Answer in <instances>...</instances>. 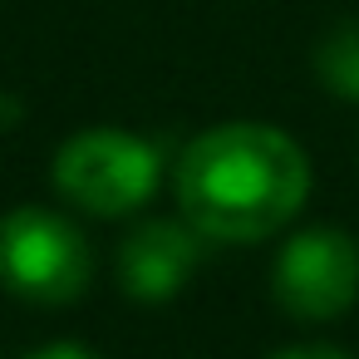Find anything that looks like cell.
I'll return each mask as SVG.
<instances>
[{"label":"cell","mask_w":359,"mask_h":359,"mask_svg":"<svg viewBox=\"0 0 359 359\" xmlns=\"http://www.w3.org/2000/svg\"><path fill=\"white\" fill-rule=\"evenodd\" d=\"M266 359H349V354H339V349H330V344H295V349H276V354H266Z\"/></svg>","instance_id":"cell-8"},{"label":"cell","mask_w":359,"mask_h":359,"mask_svg":"<svg viewBox=\"0 0 359 359\" xmlns=\"http://www.w3.org/2000/svg\"><path fill=\"white\" fill-rule=\"evenodd\" d=\"M94 280L89 236L50 207H11L0 217V285L30 305H74Z\"/></svg>","instance_id":"cell-3"},{"label":"cell","mask_w":359,"mask_h":359,"mask_svg":"<svg viewBox=\"0 0 359 359\" xmlns=\"http://www.w3.org/2000/svg\"><path fill=\"white\" fill-rule=\"evenodd\" d=\"M202 231L192 222H138L118 246V285L138 305H168L202 266Z\"/></svg>","instance_id":"cell-5"},{"label":"cell","mask_w":359,"mask_h":359,"mask_svg":"<svg viewBox=\"0 0 359 359\" xmlns=\"http://www.w3.org/2000/svg\"><path fill=\"white\" fill-rule=\"evenodd\" d=\"M25 359H99V354L84 349V344H74V339H55V344H45V349H35Z\"/></svg>","instance_id":"cell-7"},{"label":"cell","mask_w":359,"mask_h":359,"mask_svg":"<svg viewBox=\"0 0 359 359\" xmlns=\"http://www.w3.org/2000/svg\"><path fill=\"white\" fill-rule=\"evenodd\" d=\"M310 197V158L276 123H217L177 158V212L207 241H266Z\"/></svg>","instance_id":"cell-1"},{"label":"cell","mask_w":359,"mask_h":359,"mask_svg":"<svg viewBox=\"0 0 359 359\" xmlns=\"http://www.w3.org/2000/svg\"><path fill=\"white\" fill-rule=\"evenodd\" d=\"M55 192L89 217H128L153 202L163 153L128 128H79L55 153Z\"/></svg>","instance_id":"cell-2"},{"label":"cell","mask_w":359,"mask_h":359,"mask_svg":"<svg viewBox=\"0 0 359 359\" xmlns=\"http://www.w3.org/2000/svg\"><path fill=\"white\" fill-rule=\"evenodd\" d=\"M271 295L295 320H339L359 300V241L334 226L295 231L271 266Z\"/></svg>","instance_id":"cell-4"},{"label":"cell","mask_w":359,"mask_h":359,"mask_svg":"<svg viewBox=\"0 0 359 359\" xmlns=\"http://www.w3.org/2000/svg\"><path fill=\"white\" fill-rule=\"evenodd\" d=\"M315 79L344 99V104H359V20H344L334 25L320 50H315Z\"/></svg>","instance_id":"cell-6"},{"label":"cell","mask_w":359,"mask_h":359,"mask_svg":"<svg viewBox=\"0 0 359 359\" xmlns=\"http://www.w3.org/2000/svg\"><path fill=\"white\" fill-rule=\"evenodd\" d=\"M20 114H25V109H20V99H15V94H0V133L15 128V123H20Z\"/></svg>","instance_id":"cell-9"}]
</instances>
